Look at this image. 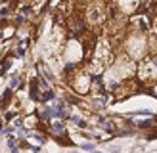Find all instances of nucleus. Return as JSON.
I'll return each instance as SVG.
<instances>
[{"instance_id": "f257e3e1", "label": "nucleus", "mask_w": 157, "mask_h": 153, "mask_svg": "<svg viewBox=\"0 0 157 153\" xmlns=\"http://www.w3.org/2000/svg\"><path fill=\"white\" fill-rule=\"evenodd\" d=\"M10 67H12V61H10V59H8V61H4V65H2V71H0V75H4V73H6Z\"/></svg>"}, {"instance_id": "f03ea898", "label": "nucleus", "mask_w": 157, "mask_h": 153, "mask_svg": "<svg viewBox=\"0 0 157 153\" xmlns=\"http://www.w3.org/2000/svg\"><path fill=\"white\" fill-rule=\"evenodd\" d=\"M63 128H65V126H63V122H59V121H56V122H54V130H58V132H61Z\"/></svg>"}, {"instance_id": "7ed1b4c3", "label": "nucleus", "mask_w": 157, "mask_h": 153, "mask_svg": "<svg viewBox=\"0 0 157 153\" xmlns=\"http://www.w3.org/2000/svg\"><path fill=\"white\" fill-rule=\"evenodd\" d=\"M73 122H75V125H78V126H86V122L82 119H78V117H73Z\"/></svg>"}, {"instance_id": "20e7f679", "label": "nucleus", "mask_w": 157, "mask_h": 153, "mask_svg": "<svg viewBox=\"0 0 157 153\" xmlns=\"http://www.w3.org/2000/svg\"><path fill=\"white\" fill-rule=\"evenodd\" d=\"M82 149H86V151H92V149H94V145H92V144H82Z\"/></svg>"}, {"instance_id": "39448f33", "label": "nucleus", "mask_w": 157, "mask_h": 153, "mask_svg": "<svg viewBox=\"0 0 157 153\" xmlns=\"http://www.w3.org/2000/svg\"><path fill=\"white\" fill-rule=\"evenodd\" d=\"M54 98V92H46V94L42 96V99H52Z\"/></svg>"}, {"instance_id": "423d86ee", "label": "nucleus", "mask_w": 157, "mask_h": 153, "mask_svg": "<svg viewBox=\"0 0 157 153\" xmlns=\"http://www.w3.org/2000/svg\"><path fill=\"white\" fill-rule=\"evenodd\" d=\"M90 153H101V151H90Z\"/></svg>"}]
</instances>
